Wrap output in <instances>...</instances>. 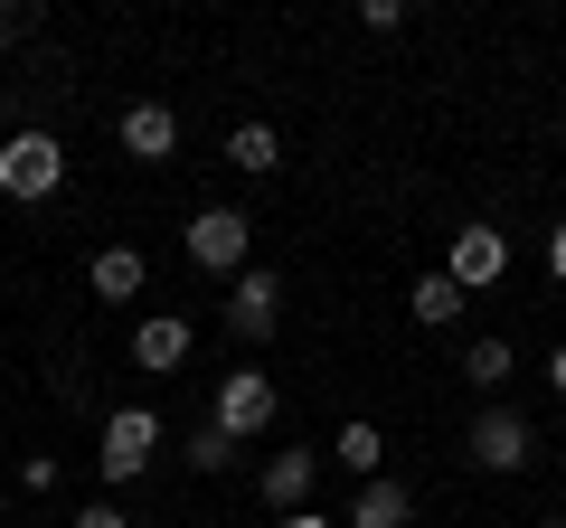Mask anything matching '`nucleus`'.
I'll return each mask as SVG.
<instances>
[{"label":"nucleus","instance_id":"1","mask_svg":"<svg viewBox=\"0 0 566 528\" xmlns=\"http://www.w3.org/2000/svg\"><path fill=\"white\" fill-rule=\"evenodd\" d=\"M57 189H66V142L57 133L29 123V133L0 142V199H57Z\"/></svg>","mask_w":566,"mask_h":528},{"label":"nucleus","instance_id":"2","mask_svg":"<svg viewBox=\"0 0 566 528\" xmlns=\"http://www.w3.org/2000/svg\"><path fill=\"white\" fill-rule=\"evenodd\" d=\"M180 245H189L199 274H227V284H237L245 255H255V218H245V208H199V218L180 226Z\"/></svg>","mask_w":566,"mask_h":528},{"label":"nucleus","instance_id":"3","mask_svg":"<svg viewBox=\"0 0 566 528\" xmlns=\"http://www.w3.org/2000/svg\"><path fill=\"white\" fill-rule=\"evenodd\" d=\"M151 453H161V415L151 406H114L104 415V434H95V472L104 482H142V472H151Z\"/></svg>","mask_w":566,"mask_h":528},{"label":"nucleus","instance_id":"4","mask_svg":"<svg viewBox=\"0 0 566 528\" xmlns=\"http://www.w3.org/2000/svg\"><path fill=\"white\" fill-rule=\"evenodd\" d=\"M274 415H283V387L264 378L255 359H245V368H227V378H218V406H208V425H227L237 444H255V434L274 425Z\"/></svg>","mask_w":566,"mask_h":528},{"label":"nucleus","instance_id":"5","mask_svg":"<svg viewBox=\"0 0 566 528\" xmlns=\"http://www.w3.org/2000/svg\"><path fill=\"white\" fill-rule=\"evenodd\" d=\"M463 453L482 472H528V463H538V425H528L520 406H482V415H472V434H463Z\"/></svg>","mask_w":566,"mask_h":528},{"label":"nucleus","instance_id":"6","mask_svg":"<svg viewBox=\"0 0 566 528\" xmlns=\"http://www.w3.org/2000/svg\"><path fill=\"white\" fill-rule=\"evenodd\" d=\"M227 330H237L245 349H264L283 330V274H264V264H245L237 284H227Z\"/></svg>","mask_w":566,"mask_h":528},{"label":"nucleus","instance_id":"7","mask_svg":"<svg viewBox=\"0 0 566 528\" xmlns=\"http://www.w3.org/2000/svg\"><path fill=\"white\" fill-rule=\"evenodd\" d=\"M444 274H453L463 293H491V284L510 274V236H501V226H453V245H444Z\"/></svg>","mask_w":566,"mask_h":528},{"label":"nucleus","instance_id":"8","mask_svg":"<svg viewBox=\"0 0 566 528\" xmlns=\"http://www.w3.org/2000/svg\"><path fill=\"white\" fill-rule=\"evenodd\" d=\"M312 482H322V453H312V444L264 453V472H255V490L274 500V519H283V509H312Z\"/></svg>","mask_w":566,"mask_h":528},{"label":"nucleus","instance_id":"9","mask_svg":"<svg viewBox=\"0 0 566 528\" xmlns=\"http://www.w3.org/2000/svg\"><path fill=\"white\" fill-rule=\"evenodd\" d=\"M340 528H416V490H406V482H387V472H378V482H359V490H349Z\"/></svg>","mask_w":566,"mask_h":528},{"label":"nucleus","instance_id":"10","mask_svg":"<svg viewBox=\"0 0 566 528\" xmlns=\"http://www.w3.org/2000/svg\"><path fill=\"white\" fill-rule=\"evenodd\" d=\"M180 359H189V321H180V311H142V321H133V368L170 378Z\"/></svg>","mask_w":566,"mask_h":528},{"label":"nucleus","instance_id":"11","mask_svg":"<svg viewBox=\"0 0 566 528\" xmlns=\"http://www.w3.org/2000/svg\"><path fill=\"white\" fill-rule=\"evenodd\" d=\"M123 151H133V161H170V151H180V114H170V104H123Z\"/></svg>","mask_w":566,"mask_h":528},{"label":"nucleus","instance_id":"12","mask_svg":"<svg viewBox=\"0 0 566 528\" xmlns=\"http://www.w3.org/2000/svg\"><path fill=\"white\" fill-rule=\"evenodd\" d=\"M85 284H95V303H142V284H151V255H142V245H104V255L85 264Z\"/></svg>","mask_w":566,"mask_h":528},{"label":"nucleus","instance_id":"13","mask_svg":"<svg viewBox=\"0 0 566 528\" xmlns=\"http://www.w3.org/2000/svg\"><path fill=\"white\" fill-rule=\"evenodd\" d=\"M463 378H472V387H482L491 406H501V387H510V378H520V349H510V340H501V330H472V340H463Z\"/></svg>","mask_w":566,"mask_h":528},{"label":"nucleus","instance_id":"14","mask_svg":"<svg viewBox=\"0 0 566 528\" xmlns=\"http://www.w3.org/2000/svg\"><path fill=\"white\" fill-rule=\"evenodd\" d=\"M331 463L349 472V490H359V482H378V472H387V434L368 425V415H349V425L331 434Z\"/></svg>","mask_w":566,"mask_h":528},{"label":"nucleus","instance_id":"15","mask_svg":"<svg viewBox=\"0 0 566 528\" xmlns=\"http://www.w3.org/2000/svg\"><path fill=\"white\" fill-rule=\"evenodd\" d=\"M406 311H416L424 330H453V321H463V311H472V293L453 284L444 264H434V274H416V293H406Z\"/></svg>","mask_w":566,"mask_h":528},{"label":"nucleus","instance_id":"16","mask_svg":"<svg viewBox=\"0 0 566 528\" xmlns=\"http://www.w3.org/2000/svg\"><path fill=\"white\" fill-rule=\"evenodd\" d=\"M227 170L274 180V170H283V133H274V123H237V133H227Z\"/></svg>","mask_w":566,"mask_h":528},{"label":"nucleus","instance_id":"17","mask_svg":"<svg viewBox=\"0 0 566 528\" xmlns=\"http://www.w3.org/2000/svg\"><path fill=\"white\" fill-rule=\"evenodd\" d=\"M180 463H189V472H227V463H237V434H227V425H199Z\"/></svg>","mask_w":566,"mask_h":528},{"label":"nucleus","instance_id":"18","mask_svg":"<svg viewBox=\"0 0 566 528\" xmlns=\"http://www.w3.org/2000/svg\"><path fill=\"white\" fill-rule=\"evenodd\" d=\"M359 29H378V39H397V29H406V0H359Z\"/></svg>","mask_w":566,"mask_h":528},{"label":"nucleus","instance_id":"19","mask_svg":"<svg viewBox=\"0 0 566 528\" xmlns=\"http://www.w3.org/2000/svg\"><path fill=\"white\" fill-rule=\"evenodd\" d=\"M20 490H29V500H39V490H57V453H29V463H20Z\"/></svg>","mask_w":566,"mask_h":528},{"label":"nucleus","instance_id":"20","mask_svg":"<svg viewBox=\"0 0 566 528\" xmlns=\"http://www.w3.org/2000/svg\"><path fill=\"white\" fill-rule=\"evenodd\" d=\"M29 29H39V10H20V0H0V47H20Z\"/></svg>","mask_w":566,"mask_h":528},{"label":"nucleus","instance_id":"21","mask_svg":"<svg viewBox=\"0 0 566 528\" xmlns=\"http://www.w3.org/2000/svg\"><path fill=\"white\" fill-rule=\"evenodd\" d=\"M66 528H133V519H123V500H85Z\"/></svg>","mask_w":566,"mask_h":528},{"label":"nucleus","instance_id":"22","mask_svg":"<svg viewBox=\"0 0 566 528\" xmlns=\"http://www.w3.org/2000/svg\"><path fill=\"white\" fill-rule=\"evenodd\" d=\"M547 274L566 284V226H547Z\"/></svg>","mask_w":566,"mask_h":528},{"label":"nucleus","instance_id":"23","mask_svg":"<svg viewBox=\"0 0 566 528\" xmlns=\"http://www.w3.org/2000/svg\"><path fill=\"white\" fill-rule=\"evenodd\" d=\"M274 528H340V519H322V509H283Z\"/></svg>","mask_w":566,"mask_h":528},{"label":"nucleus","instance_id":"24","mask_svg":"<svg viewBox=\"0 0 566 528\" xmlns=\"http://www.w3.org/2000/svg\"><path fill=\"white\" fill-rule=\"evenodd\" d=\"M547 387H557V397H566V340L547 349Z\"/></svg>","mask_w":566,"mask_h":528},{"label":"nucleus","instance_id":"25","mask_svg":"<svg viewBox=\"0 0 566 528\" xmlns=\"http://www.w3.org/2000/svg\"><path fill=\"white\" fill-rule=\"evenodd\" d=\"M528 528H566V509H547V519H528Z\"/></svg>","mask_w":566,"mask_h":528},{"label":"nucleus","instance_id":"26","mask_svg":"<svg viewBox=\"0 0 566 528\" xmlns=\"http://www.w3.org/2000/svg\"><path fill=\"white\" fill-rule=\"evenodd\" d=\"M0 519H10V490H0Z\"/></svg>","mask_w":566,"mask_h":528}]
</instances>
